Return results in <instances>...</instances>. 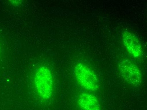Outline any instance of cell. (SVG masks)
<instances>
[{"mask_svg": "<svg viewBox=\"0 0 147 110\" xmlns=\"http://www.w3.org/2000/svg\"><path fill=\"white\" fill-rule=\"evenodd\" d=\"M35 87L40 98L47 101L51 97L53 91L51 72L46 66H41L37 70L34 79Z\"/></svg>", "mask_w": 147, "mask_h": 110, "instance_id": "1", "label": "cell"}, {"mask_svg": "<svg viewBox=\"0 0 147 110\" xmlns=\"http://www.w3.org/2000/svg\"><path fill=\"white\" fill-rule=\"evenodd\" d=\"M75 78L78 84L84 89L91 92L99 88L98 78L94 72L87 65L82 63L76 64L74 69Z\"/></svg>", "mask_w": 147, "mask_h": 110, "instance_id": "2", "label": "cell"}, {"mask_svg": "<svg viewBox=\"0 0 147 110\" xmlns=\"http://www.w3.org/2000/svg\"><path fill=\"white\" fill-rule=\"evenodd\" d=\"M118 69L123 78L129 84L138 86L142 81V75L138 67L128 59L119 62Z\"/></svg>", "mask_w": 147, "mask_h": 110, "instance_id": "3", "label": "cell"}, {"mask_svg": "<svg viewBox=\"0 0 147 110\" xmlns=\"http://www.w3.org/2000/svg\"><path fill=\"white\" fill-rule=\"evenodd\" d=\"M122 41L125 49L131 56L137 59L142 57L143 52L141 44L133 33L124 31L123 33Z\"/></svg>", "mask_w": 147, "mask_h": 110, "instance_id": "4", "label": "cell"}, {"mask_svg": "<svg viewBox=\"0 0 147 110\" xmlns=\"http://www.w3.org/2000/svg\"><path fill=\"white\" fill-rule=\"evenodd\" d=\"M77 103L82 110H101L97 98L91 94L82 93L79 96Z\"/></svg>", "mask_w": 147, "mask_h": 110, "instance_id": "5", "label": "cell"}, {"mask_svg": "<svg viewBox=\"0 0 147 110\" xmlns=\"http://www.w3.org/2000/svg\"><path fill=\"white\" fill-rule=\"evenodd\" d=\"M0 52H1V46H0Z\"/></svg>", "mask_w": 147, "mask_h": 110, "instance_id": "6", "label": "cell"}]
</instances>
